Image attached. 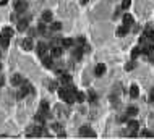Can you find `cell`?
<instances>
[{"instance_id": "1", "label": "cell", "mask_w": 154, "mask_h": 139, "mask_svg": "<svg viewBox=\"0 0 154 139\" xmlns=\"http://www.w3.org/2000/svg\"><path fill=\"white\" fill-rule=\"evenodd\" d=\"M75 94H76V89H75L71 84H68V86H62L59 89V97L62 99L63 102H67L68 105H71L76 99H75Z\"/></svg>"}, {"instance_id": "2", "label": "cell", "mask_w": 154, "mask_h": 139, "mask_svg": "<svg viewBox=\"0 0 154 139\" xmlns=\"http://www.w3.org/2000/svg\"><path fill=\"white\" fill-rule=\"evenodd\" d=\"M20 92H18V97L20 99H23V97H26V95L29 94V92H32V86L28 83V81H23V83L20 84Z\"/></svg>"}, {"instance_id": "3", "label": "cell", "mask_w": 154, "mask_h": 139, "mask_svg": "<svg viewBox=\"0 0 154 139\" xmlns=\"http://www.w3.org/2000/svg\"><path fill=\"white\" fill-rule=\"evenodd\" d=\"M47 50H50L49 44H46V42H37V45H36V52H37L39 57L47 55Z\"/></svg>"}, {"instance_id": "4", "label": "cell", "mask_w": 154, "mask_h": 139, "mask_svg": "<svg viewBox=\"0 0 154 139\" xmlns=\"http://www.w3.org/2000/svg\"><path fill=\"white\" fill-rule=\"evenodd\" d=\"M80 136H83V138H96V133L93 131L89 126H81L80 128Z\"/></svg>"}, {"instance_id": "5", "label": "cell", "mask_w": 154, "mask_h": 139, "mask_svg": "<svg viewBox=\"0 0 154 139\" xmlns=\"http://www.w3.org/2000/svg\"><path fill=\"white\" fill-rule=\"evenodd\" d=\"M28 8V4H26L25 0H16V5H15V11H16L18 15H21L23 11Z\"/></svg>"}, {"instance_id": "6", "label": "cell", "mask_w": 154, "mask_h": 139, "mask_svg": "<svg viewBox=\"0 0 154 139\" xmlns=\"http://www.w3.org/2000/svg\"><path fill=\"white\" fill-rule=\"evenodd\" d=\"M62 53H63L62 45H54V47H50V55L52 57H60Z\"/></svg>"}, {"instance_id": "7", "label": "cell", "mask_w": 154, "mask_h": 139, "mask_svg": "<svg viewBox=\"0 0 154 139\" xmlns=\"http://www.w3.org/2000/svg\"><path fill=\"white\" fill-rule=\"evenodd\" d=\"M42 134V126H31L28 131V136H41Z\"/></svg>"}, {"instance_id": "8", "label": "cell", "mask_w": 154, "mask_h": 139, "mask_svg": "<svg viewBox=\"0 0 154 139\" xmlns=\"http://www.w3.org/2000/svg\"><path fill=\"white\" fill-rule=\"evenodd\" d=\"M42 63H44V66H46V68H52L54 66V62H52V55H44L42 57Z\"/></svg>"}, {"instance_id": "9", "label": "cell", "mask_w": 154, "mask_h": 139, "mask_svg": "<svg viewBox=\"0 0 154 139\" xmlns=\"http://www.w3.org/2000/svg\"><path fill=\"white\" fill-rule=\"evenodd\" d=\"M138 95H140L138 86H136V84H131V86H130V97H131V99H136Z\"/></svg>"}, {"instance_id": "10", "label": "cell", "mask_w": 154, "mask_h": 139, "mask_svg": "<svg viewBox=\"0 0 154 139\" xmlns=\"http://www.w3.org/2000/svg\"><path fill=\"white\" fill-rule=\"evenodd\" d=\"M123 25H125L126 28H130V26L133 25V16L128 15V13H125V15H123Z\"/></svg>"}, {"instance_id": "11", "label": "cell", "mask_w": 154, "mask_h": 139, "mask_svg": "<svg viewBox=\"0 0 154 139\" xmlns=\"http://www.w3.org/2000/svg\"><path fill=\"white\" fill-rule=\"evenodd\" d=\"M23 83V78H21V74H13L11 76V86H20V84Z\"/></svg>"}, {"instance_id": "12", "label": "cell", "mask_w": 154, "mask_h": 139, "mask_svg": "<svg viewBox=\"0 0 154 139\" xmlns=\"http://www.w3.org/2000/svg\"><path fill=\"white\" fill-rule=\"evenodd\" d=\"M8 44H10V37H8V36H5V34H0V45H2L4 49H7Z\"/></svg>"}, {"instance_id": "13", "label": "cell", "mask_w": 154, "mask_h": 139, "mask_svg": "<svg viewBox=\"0 0 154 139\" xmlns=\"http://www.w3.org/2000/svg\"><path fill=\"white\" fill-rule=\"evenodd\" d=\"M94 73H96V76H102V74L105 73V65H104V63H99V65L96 66Z\"/></svg>"}, {"instance_id": "14", "label": "cell", "mask_w": 154, "mask_h": 139, "mask_svg": "<svg viewBox=\"0 0 154 139\" xmlns=\"http://www.w3.org/2000/svg\"><path fill=\"white\" fill-rule=\"evenodd\" d=\"M60 84H62V86H68V84H71V78L68 76V74H62V76H60Z\"/></svg>"}, {"instance_id": "15", "label": "cell", "mask_w": 154, "mask_h": 139, "mask_svg": "<svg viewBox=\"0 0 154 139\" xmlns=\"http://www.w3.org/2000/svg\"><path fill=\"white\" fill-rule=\"evenodd\" d=\"M83 52H84V47H75V49H73V57L80 60L81 55H83Z\"/></svg>"}, {"instance_id": "16", "label": "cell", "mask_w": 154, "mask_h": 139, "mask_svg": "<svg viewBox=\"0 0 154 139\" xmlns=\"http://www.w3.org/2000/svg\"><path fill=\"white\" fill-rule=\"evenodd\" d=\"M126 126H128L130 129H138L140 128V123H138L136 120H126Z\"/></svg>"}, {"instance_id": "17", "label": "cell", "mask_w": 154, "mask_h": 139, "mask_svg": "<svg viewBox=\"0 0 154 139\" xmlns=\"http://www.w3.org/2000/svg\"><path fill=\"white\" fill-rule=\"evenodd\" d=\"M42 21H44V23H50V21H52V11H44V13H42Z\"/></svg>"}, {"instance_id": "18", "label": "cell", "mask_w": 154, "mask_h": 139, "mask_svg": "<svg viewBox=\"0 0 154 139\" xmlns=\"http://www.w3.org/2000/svg\"><path fill=\"white\" fill-rule=\"evenodd\" d=\"M21 45H23V49H25V50H31L32 49V42H31V39H29V37L21 42Z\"/></svg>"}, {"instance_id": "19", "label": "cell", "mask_w": 154, "mask_h": 139, "mask_svg": "<svg viewBox=\"0 0 154 139\" xmlns=\"http://www.w3.org/2000/svg\"><path fill=\"white\" fill-rule=\"evenodd\" d=\"M25 29H28V20H21L20 23H18V31L23 32Z\"/></svg>"}, {"instance_id": "20", "label": "cell", "mask_w": 154, "mask_h": 139, "mask_svg": "<svg viewBox=\"0 0 154 139\" xmlns=\"http://www.w3.org/2000/svg\"><path fill=\"white\" fill-rule=\"evenodd\" d=\"M126 115H128V117H135V115H138V108L133 107V105H130V107L126 108Z\"/></svg>"}, {"instance_id": "21", "label": "cell", "mask_w": 154, "mask_h": 139, "mask_svg": "<svg viewBox=\"0 0 154 139\" xmlns=\"http://www.w3.org/2000/svg\"><path fill=\"white\" fill-rule=\"evenodd\" d=\"M88 99H89L91 104H96V102H97V95H96L94 91H89V92H88Z\"/></svg>"}, {"instance_id": "22", "label": "cell", "mask_w": 154, "mask_h": 139, "mask_svg": "<svg viewBox=\"0 0 154 139\" xmlns=\"http://www.w3.org/2000/svg\"><path fill=\"white\" fill-rule=\"evenodd\" d=\"M73 44H75V42H73V39H62V47H63V49H65V47H73Z\"/></svg>"}, {"instance_id": "23", "label": "cell", "mask_w": 154, "mask_h": 139, "mask_svg": "<svg viewBox=\"0 0 154 139\" xmlns=\"http://www.w3.org/2000/svg\"><path fill=\"white\" fill-rule=\"evenodd\" d=\"M60 29H62V23L60 21H54L50 25V31H60Z\"/></svg>"}, {"instance_id": "24", "label": "cell", "mask_w": 154, "mask_h": 139, "mask_svg": "<svg viewBox=\"0 0 154 139\" xmlns=\"http://www.w3.org/2000/svg\"><path fill=\"white\" fill-rule=\"evenodd\" d=\"M128 29L130 28H126V26L123 25V26H120V28L117 29V34H119V36H125V34H128Z\"/></svg>"}, {"instance_id": "25", "label": "cell", "mask_w": 154, "mask_h": 139, "mask_svg": "<svg viewBox=\"0 0 154 139\" xmlns=\"http://www.w3.org/2000/svg\"><path fill=\"white\" fill-rule=\"evenodd\" d=\"M75 99H76V102H84V99H86V95L83 94V92H80V91H76V94H75Z\"/></svg>"}, {"instance_id": "26", "label": "cell", "mask_w": 154, "mask_h": 139, "mask_svg": "<svg viewBox=\"0 0 154 139\" xmlns=\"http://www.w3.org/2000/svg\"><path fill=\"white\" fill-rule=\"evenodd\" d=\"M131 5V0H122V10H128Z\"/></svg>"}, {"instance_id": "27", "label": "cell", "mask_w": 154, "mask_h": 139, "mask_svg": "<svg viewBox=\"0 0 154 139\" xmlns=\"http://www.w3.org/2000/svg\"><path fill=\"white\" fill-rule=\"evenodd\" d=\"M13 29L11 28H4V32H2V34H5V36H8V37H11V36H13Z\"/></svg>"}, {"instance_id": "28", "label": "cell", "mask_w": 154, "mask_h": 139, "mask_svg": "<svg viewBox=\"0 0 154 139\" xmlns=\"http://www.w3.org/2000/svg\"><path fill=\"white\" fill-rule=\"evenodd\" d=\"M41 110H42V112H47V113H49V104H47L46 100H42V102H41Z\"/></svg>"}, {"instance_id": "29", "label": "cell", "mask_w": 154, "mask_h": 139, "mask_svg": "<svg viewBox=\"0 0 154 139\" xmlns=\"http://www.w3.org/2000/svg\"><path fill=\"white\" fill-rule=\"evenodd\" d=\"M146 34H148V41L151 42V44H154V31H146Z\"/></svg>"}, {"instance_id": "30", "label": "cell", "mask_w": 154, "mask_h": 139, "mask_svg": "<svg viewBox=\"0 0 154 139\" xmlns=\"http://www.w3.org/2000/svg\"><path fill=\"white\" fill-rule=\"evenodd\" d=\"M140 53H141V49H140V47H135V49L131 50V57H133V58H136Z\"/></svg>"}, {"instance_id": "31", "label": "cell", "mask_w": 154, "mask_h": 139, "mask_svg": "<svg viewBox=\"0 0 154 139\" xmlns=\"http://www.w3.org/2000/svg\"><path fill=\"white\" fill-rule=\"evenodd\" d=\"M57 86H59V84H57L55 81H52V83L49 84V91H50V92H52V91H55V89H57Z\"/></svg>"}, {"instance_id": "32", "label": "cell", "mask_w": 154, "mask_h": 139, "mask_svg": "<svg viewBox=\"0 0 154 139\" xmlns=\"http://www.w3.org/2000/svg\"><path fill=\"white\" fill-rule=\"evenodd\" d=\"M133 68H135V62L126 63V66H125V70H126V71H130V70H133Z\"/></svg>"}, {"instance_id": "33", "label": "cell", "mask_w": 154, "mask_h": 139, "mask_svg": "<svg viewBox=\"0 0 154 139\" xmlns=\"http://www.w3.org/2000/svg\"><path fill=\"white\" fill-rule=\"evenodd\" d=\"M60 128H62V126H60L59 123H54V125H52V129H54V131H57V133H60Z\"/></svg>"}, {"instance_id": "34", "label": "cell", "mask_w": 154, "mask_h": 139, "mask_svg": "<svg viewBox=\"0 0 154 139\" xmlns=\"http://www.w3.org/2000/svg\"><path fill=\"white\" fill-rule=\"evenodd\" d=\"M149 102H154V87L149 91V99H148Z\"/></svg>"}, {"instance_id": "35", "label": "cell", "mask_w": 154, "mask_h": 139, "mask_svg": "<svg viewBox=\"0 0 154 139\" xmlns=\"http://www.w3.org/2000/svg\"><path fill=\"white\" fill-rule=\"evenodd\" d=\"M141 136H143V138H151V136H153V133H149V131H141Z\"/></svg>"}, {"instance_id": "36", "label": "cell", "mask_w": 154, "mask_h": 139, "mask_svg": "<svg viewBox=\"0 0 154 139\" xmlns=\"http://www.w3.org/2000/svg\"><path fill=\"white\" fill-rule=\"evenodd\" d=\"M78 44H80V45H84V44H86V41H84L83 36H80V37H78Z\"/></svg>"}, {"instance_id": "37", "label": "cell", "mask_w": 154, "mask_h": 139, "mask_svg": "<svg viewBox=\"0 0 154 139\" xmlns=\"http://www.w3.org/2000/svg\"><path fill=\"white\" fill-rule=\"evenodd\" d=\"M39 32H41V34L46 32V25H39Z\"/></svg>"}, {"instance_id": "38", "label": "cell", "mask_w": 154, "mask_h": 139, "mask_svg": "<svg viewBox=\"0 0 154 139\" xmlns=\"http://www.w3.org/2000/svg\"><path fill=\"white\" fill-rule=\"evenodd\" d=\"M130 136H131V138H136V136H138V129H131Z\"/></svg>"}, {"instance_id": "39", "label": "cell", "mask_w": 154, "mask_h": 139, "mask_svg": "<svg viewBox=\"0 0 154 139\" xmlns=\"http://www.w3.org/2000/svg\"><path fill=\"white\" fill-rule=\"evenodd\" d=\"M4 83H5V81H4V78H2V76H0V87H2V86H4Z\"/></svg>"}, {"instance_id": "40", "label": "cell", "mask_w": 154, "mask_h": 139, "mask_svg": "<svg viewBox=\"0 0 154 139\" xmlns=\"http://www.w3.org/2000/svg\"><path fill=\"white\" fill-rule=\"evenodd\" d=\"M7 2L8 0H2V5H7Z\"/></svg>"}, {"instance_id": "41", "label": "cell", "mask_w": 154, "mask_h": 139, "mask_svg": "<svg viewBox=\"0 0 154 139\" xmlns=\"http://www.w3.org/2000/svg\"><path fill=\"white\" fill-rule=\"evenodd\" d=\"M88 2H89V0H81V4H88Z\"/></svg>"}, {"instance_id": "42", "label": "cell", "mask_w": 154, "mask_h": 139, "mask_svg": "<svg viewBox=\"0 0 154 139\" xmlns=\"http://www.w3.org/2000/svg\"><path fill=\"white\" fill-rule=\"evenodd\" d=\"M0 70H2V63H0Z\"/></svg>"}, {"instance_id": "43", "label": "cell", "mask_w": 154, "mask_h": 139, "mask_svg": "<svg viewBox=\"0 0 154 139\" xmlns=\"http://www.w3.org/2000/svg\"><path fill=\"white\" fill-rule=\"evenodd\" d=\"M0 57H2V52H0Z\"/></svg>"}]
</instances>
